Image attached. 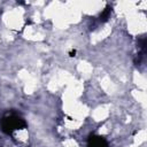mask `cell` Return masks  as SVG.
Instances as JSON below:
<instances>
[{
    "instance_id": "3957f363",
    "label": "cell",
    "mask_w": 147,
    "mask_h": 147,
    "mask_svg": "<svg viewBox=\"0 0 147 147\" xmlns=\"http://www.w3.org/2000/svg\"><path fill=\"white\" fill-rule=\"evenodd\" d=\"M110 14H111V7H110V6H107V7L103 9V11L100 14V16H99L100 22H106V21L109 18Z\"/></svg>"
},
{
    "instance_id": "6da1fadb",
    "label": "cell",
    "mask_w": 147,
    "mask_h": 147,
    "mask_svg": "<svg viewBox=\"0 0 147 147\" xmlns=\"http://www.w3.org/2000/svg\"><path fill=\"white\" fill-rule=\"evenodd\" d=\"M0 126H1L2 132H5L6 134H11L16 130L24 129L26 126V123L21 116L10 114V115H6L1 118Z\"/></svg>"
},
{
    "instance_id": "277c9868",
    "label": "cell",
    "mask_w": 147,
    "mask_h": 147,
    "mask_svg": "<svg viewBox=\"0 0 147 147\" xmlns=\"http://www.w3.org/2000/svg\"><path fill=\"white\" fill-rule=\"evenodd\" d=\"M76 55V49H72L70 53H69V56H75Z\"/></svg>"
},
{
    "instance_id": "7a4b0ae2",
    "label": "cell",
    "mask_w": 147,
    "mask_h": 147,
    "mask_svg": "<svg viewBox=\"0 0 147 147\" xmlns=\"http://www.w3.org/2000/svg\"><path fill=\"white\" fill-rule=\"evenodd\" d=\"M87 147H108V142L102 136L92 134L88 138Z\"/></svg>"
}]
</instances>
